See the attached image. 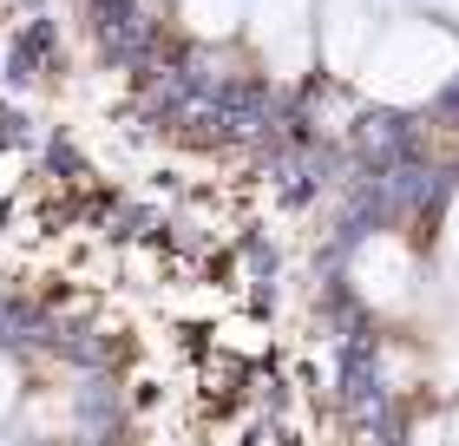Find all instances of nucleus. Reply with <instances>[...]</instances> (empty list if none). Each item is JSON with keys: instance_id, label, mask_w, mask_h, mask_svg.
<instances>
[{"instance_id": "nucleus-1", "label": "nucleus", "mask_w": 459, "mask_h": 446, "mask_svg": "<svg viewBox=\"0 0 459 446\" xmlns=\"http://www.w3.org/2000/svg\"><path fill=\"white\" fill-rule=\"evenodd\" d=\"M446 66H453V47L433 27H394L381 47H374L368 79H374V92H387V99H420L446 79Z\"/></svg>"}, {"instance_id": "nucleus-2", "label": "nucleus", "mask_w": 459, "mask_h": 446, "mask_svg": "<svg viewBox=\"0 0 459 446\" xmlns=\"http://www.w3.org/2000/svg\"><path fill=\"white\" fill-rule=\"evenodd\" d=\"M316 0H249V39L276 59V66H296L302 59V39H308V27H316Z\"/></svg>"}, {"instance_id": "nucleus-3", "label": "nucleus", "mask_w": 459, "mask_h": 446, "mask_svg": "<svg viewBox=\"0 0 459 446\" xmlns=\"http://www.w3.org/2000/svg\"><path fill=\"white\" fill-rule=\"evenodd\" d=\"M184 20H191L204 39H223L249 20V0H184Z\"/></svg>"}, {"instance_id": "nucleus-4", "label": "nucleus", "mask_w": 459, "mask_h": 446, "mask_svg": "<svg viewBox=\"0 0 459 446\" xmlns=\"http://www.w3.org/2000/svg\"><path fill=\"white\" fill-rule=\"evenodd\" d=\"M13 407H20V388H13V368L0 361V420H7Z\"/></svg>"}]
</instances>
